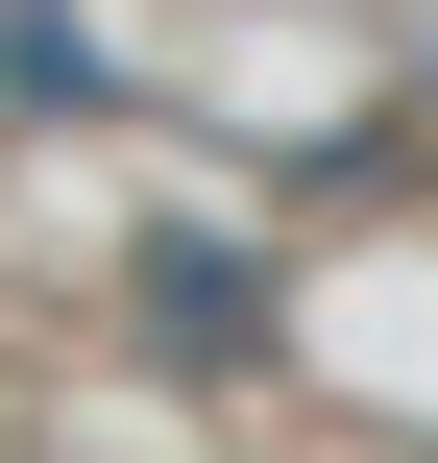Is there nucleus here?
<instances>
[{
  "label": "nucleus",
  "instance_id": "1",
  "mask_svg": "<svg viewBox=\"0 0 438 463\" xmlns=\"http://www.w3.org/2000/svg\"><path fill=\"white\" fill-rule=\"evenodd\" d=\"M122 317H146V342H171V366H244V342H268V269H244V244H195V220H171V244H146V269H122Z\"/></svg>",
  "mask_w": 438,
  "mask_h": 463
}]
</instances>
